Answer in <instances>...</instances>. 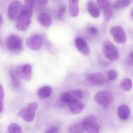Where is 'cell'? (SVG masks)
Listing matches in <instances>:
<instances>
[{
	"instance_id": "1",
	"label": "cell",
	"mask_w": 133,
	"mask_h": 133,
	"mask_svg": "<svg viewBox=\"0 0 133 133\" xmlns=\"http://www.w3.org/2000/svg\"><path fill=\"white\" fill-rule=\"evenodd\" d=\"M35 2V1L32 0L24 1L23 11L17 20L16 23V27L20 31H25L29 27L33 14V5Z\"/></svg>"
},
{
	"instance_id": "2",
	"label": "cell",
	"mask_w": 133,
	"mask_h": 133,
	"mask_svg": "<svg viewBox=\"0 0 133 133\" xmlns=\"http://www.w3.org/2000/svg\"><path fill=\"white\" fill-rule=\"evenodd\" d=\"M85 130L88 133H99L100 126L94 116L90 115L85 117L82 122Z\"/></svg>"
},
{
	"instance_id": "3",
	"label": "cell",
	"mask_w": 133,
	"mask_h": 133,
	"mask_svg": "<svg viewBox=\"0 0 133 133\" xmlns=\"http://www.w3.org/2000/svg\"><path fill=\"white\" fill-rule=\"evenodd\" d=\"M113 95L108 91H102L96 93L94 99L99 105L106 108L110 105L113 101Z\"/></svg>"
},
{
	"instance_id": "4",
	"label": "cell",
	"mask_w": 133,
	"mask_h": 133,
	"mask_svg": "<svg viewBox=\"0 0 133 133\" xmlns=\"http://www.w3.org/2000/svg\"><path fill=\"white\" fill-rule=\"evenodd\" d=\"M103 52L107 58L111 61L118 60L119 55L117 49L114 45L109 40H106L103 45Z\"/></svg>"
},
{
	"instance_id": "5",
	"label": "cell",
	"mask_w": 133,
	"mask_h": 133,
	"mask_svg": "<svg viewBox=\"0 0 133 133\" xmlns=\"http://www.w3.org/2000/svg\"><path fill=\"white\" fill-rule=\"evenodd\" d=\"M38 107V104L36 103H30L26 108L22 109L19 112L18 116L26 122H32L35 118V112Z\"/></svg>"
},
{
	"instance_id": "6",
	"label": "cell",
	"mask_w": 133,
	"mask_h": 133,
	"mask_svg": "<svg viewBox=\"0 0 133 133\" xmlns=\"http://www.w3.org/2000/svg\"><path fill=\"white\" fill-rule=\"evenodd\" d=\"M23 10V5L19 1H13L8 8V17L12 21H17L21 16Z\"/></svg>"
},
{
	"instance_id": "7",
	"label": "cell",
	"mask_w": 133,
	"mask_h": 133,
	"mask_svg": "<svg viewBox=\"0 0 133 133\" xmlns=\"http://www.w3.org/2000/svg\"><path fill=\"white\" fill-rule=\"evenodd\" d=\"M6 44L7 49L11 52H18L22 47L21 39L15 35L9 36L6 40Z\"/></svg>"
},
{
	"instance_id": "8",
	"label": "cell",
	"mask_w": 133,
	"mask_h": 133,
	"mask_svg": "<svg viewBox=\"0 0 133 133\" xmlns=\"http://www.w3.org/2000/svg\"><path fill=\"white\" fill-rule=\"evenodd\" d=\"M110 32L116 43L123 44L127 41L126 33L121 26H116L112 27L110 30Z\"/></svg>"
},
{
	"instance_id": "9",
	"label": "cell",
	"mask_w": 133,
	"mask_h": 133,
	"mask_svg": "<svg viewBox=\"0 0 133 133\" xmlns=\"http://www.w3.org/2000/svg\"><path fill=\"white\" fill-rule=\"evenodd\" d=\"M26 44L31 49L35 51H38L42 46V38L39 35L32 36L27 39Z\"/></svg>"
},
{
	"instance_id": "10",
	"label": "cell",
	"mask_w": 133,
	"mask_h": 133,
	"mask_svg": "<svg viewBox=\"0 0 133 133\" xmlns=\"http://www.w3.org/2000/svg\"><path fill=\"white\" fill-rule=\"evenodd\" d=\"M96 2L103 12L105 20L107 21H110L112 17L113 13L109 3L105 0H98Z\"/></svg>"
},
{
	"instance_id": "11",
	"label": "cell",
	"mask_w": 133,
	"mask_h": 133,
	"mask_svg": "<svg viewBox=\"0 0 133 133\" xmlns=\"http://www.w3.org/2000/svg\"><path fill=\"white\" fill-rule=\"evenodd\" d=\"M17 73L18 75L25 80L30 81L32 75V69L29 64H23L18 67Z\"/></svg>"
},
{
	"instance_id": "12",
	"label": "cell",
	"mask_w": 133,
	"mask_h": 133,
	"mask_svg": "<svg viewBox=\"0 0 133 133\" xmlns=\"http://www.w3.org/2000/svg\"><path fill=\"white\" fill-rule=\"evenodd\" d=\"M86 81L92 85H99L103 84L105 82V78L101 73L89 74L86 76Z\"/></svg>"
},
{
	"instance_id": "13",
	"label": "cell",
	"mask_w": 133,
	"mask_h": 133,
	"mask_svg": "<svg viewBox=\"0 0 133 133\" xmlns=\"http://www.w3.org/2000/svg\"><path fill=\"white\" fill-rule=\"evenodd\" d=\"M75 46L78 51L85 56H88L90 53V49L86 41L81 37H77L75 41Z\"/></svg>"
},
{
	"instance_id": "14",
	"label": "cell",
	"mask_w": 133,
	"mask_h": 133,
	"mask_svg": "<svg viewBox=\"0 0 133 133\" xmlns=\"http://www.w3.org/2000/svg\"><path fill=\"white\" fill-rule=\"evenodd\" d=\"M38 21L41 25L46 28L50 27L52 23L50 15L46 13L40 14L38 16Z\"/></svg>"
},
{
	"instance_id": "15",
	"label": "cell",
	"mask_w": 133,
	"mask_h": 133,
	"mask_svg": "<svg viewBox=\"0 0 133 133\" xmlns=\"http://www.w3.org/2000/svg\"><path fill=\"white\" fill-rule=\"evenodd\" d=\"M68 106L70 108L71 113L78 114L81 113L84 110V106L80 101H75L69 104Z\"/></svg>"
},
{
	"instance_id": "16",
	"label": "cell",
	"mask_w": 133,
	"mask_h": 133,
	"mask_svg": "<svg viewBox=\"0 0 133 133\" xmlns=\"http://www.w3.org/2000/svg\"><path fill=\"white\" fill-rule=\"evenodd\" d=\"M87 10L90 15L93 18H97L100 15V10L93 1H89L87 5Z\"/></svg>"
},
{
	"instance_id": "17",
	"label": "cell",
	"mask_w": 133,
	"mask_h": 133,
	"mask_svg": "<svg viewBox=\"0 0 133 133\" xmlns=\"http://www.w3.org/2000/svg\"><path fill=\"white\" fill-rule=\"evenodd\" d=\"M117 113L121 119L125 120L127 119L130 116V109L127 105H121L117 109Z\"/></svg>"
},
{
	"instance_id": "18",
	"label": "cell",
	"mask_w": 133,
	"mask_h": 133,
	"mask_svg": "<svg viewBox=\"0 0 133 133\" xmlns=\"http://www.w3.org/2000/svg\"><path fill=\"white\" fill-rule=\"evenodd\" d=\"M69 12L70 15L72 17H77L79 13V7L78 2L79 1H69Z\"/></svg>"
},
{
	"instance_id": "19",
	"label": "cell",
	"mask_w": 133,
	"mask_h": 133,
	"mask_svg": "<svg viewBox=\"0 0 133 133\" xmlns=\"http://www.w3.org/2000/svg\"><path fill=\"white\" fill-rule=\"evenodd\" d=\"M52 92V89L50 87L43 86L39 89L38 92V96L42 99L45 98L49 97Z\"/></svg>"
},
{
	"instance_id": "20",
	"label": "cell",
	"mask_w": 133,
	"mask_h": 133,
	"mask_svg": "<svg viewBox=\"0 0 133 133\" xmlns=\"http://www.w3.org/2000/svg\"><path fill=\"white\" fill-rule=\"evenodd\" d=\"M60 99L61 102L63 104H66L68 105L74 101H77L74 98L70 92H64L61 93L60 96Z\"/></svg>"
},
{
	"instance_id": "21",
	"label": "cell",
	"mask_w": 133,
	"mask_h": 133,
	"mask_svg": "<svg viewBox=\"0 0 133 133\" xmlns=\"http://www.w3.org/2000/svg\"><path fill=\"white\" fill-rule=\"evenodd\" d=\"M84 130L82 123L74 124L69 128V132L70 133H82Z\"/></svg>"
},
{
	"instance_id": "22",
	"label": "cell",
	"mask_w": 133,
	"mask_h": 133,
	"mask_svg": "<svg viewBox=\"0 0 133 133\" xmlns=\"http://www.w3.org/2000/svg\"><path fill=\"white\" fill-rule=\"evenodd\" d=\"M10 74L12 85L14 88H18L20 86V83L17 72L11 70L10 71Z\"/></svg>"
},
{
	"instance_id": "23",
	"label": "cell",
	"mask_w": 133,
	"mask_h": 133,
	"mask_svg": "<svg viewBox=\"0 0 133 133\" xmlns=\"http://www.w3.org/2000/svg\"><path fill=\"white\" fill-rule=\"evenodd\" d=\"M120 87L124 91H130L132 87V83L131 80L128 78L123 79L121 82Z\"/></svg>"
},
{
	"instance_id": "24",
	"label": "cell",
	"mask_w": 133,
	"mask_h": 133,
	"mask_svg": "<svg viewBox=\"0 0 133 133\" xmlns=\"http://www.w3.org/2000/svg\"><path fill=\"white\" fill-rule=\"evenodd\" d=\"M131 1L130 0H123L117 1L114 4L113 7L115 9L123 8L129 6L130 4Z\"/></svg>"
},
{
	"instance_id": "25",
	"label": "cell",
	"mask_w": 133,
	"mask_h": 133,
	"mask_svg": "<svg viewBox=\"0 0 133 133\" xmlns=\"http://www.w3.org/2000/svg\"><path fill=\"white\" fill-rule=\"evenodd\" d=\"M9 133H22V129L18 124L15 123L10 124L8 128Z\"/></svg>"
},
{
	"instance_id": "26",
	"label": "cell",
	"mask_w": 133,
	"mask_h": 133,
	"mask_svg": "<svg viewBox=\"0 0 133 133\" xmlns=\"http://www.w3.org/2000/svg\"><path fill=\"white\" fill-rule=\"evenodd\" d=\"M70 92L76 100L80 101L83 98L84 94L82 91L80 89H75L70 91Z\"/></svg>"
},
{
	"instance_id": "27",
	"label": "cell",
	"mask_w": 133,
	"mask_h": 133,
	"mask_svg": "<svg viewBox=\"0 0 133 133\" xmlns=\"http://www.w3.org/2000/svg\"><path fill=\"white\" fill-rule=\"evenodd\" d=\"M66 11V6L64 4H61L59 6L57 14V18L59 19H62Z\"/></svg>"
},
{
	"instance_id": "28",
	"label": "cell",
	"mask_w": 133,
	"mask_h": 133,
	"mask_svg": "<svg viewBox=\"0 0 133 133\" xmlns=\"http://www.w3.org/2000/svg\"><path fill=\"white\" fill-rule=\"evenodd\" d=\"M4 96V90L2 85L0 87V104H1V112L2 113L4 109V104L3 100Z\"/></svg>"
},
{
	"instance_id": "29",
	"label": "cell",
	"mask_w": 133,
	"mask_h": 133,
	"mask_svg": "<svg viewBox=\"0 0 133 133\" xmlns=\"http://www.w3.org/2000/svg\"><path fill=\"white\" fill-rule=\"evenodd\" d=\"M59 131V127L56 125H53L48 128L45 133H57Z\"/></svg>"
},
{
	"instance_id": "30",
	"label": "cell",
	"mask_w": 133,
	"mask_h": 133,
	"mask_svg": "<svg viewBox=\"0 0 133 133\" xmlns=\"http://www.w3.org/2000/svg\"><path fill=\"white\" fill-rule=\"evenodd\" d=\"M87 31L89 34L93 36H96L98 35L99 33L98 29L95 27H93V26L89 27V28H88Z\"/></svg>"
},
{
	"instance_id": "31",
	"label": "cell",
	"mask_w": 133,
	"mask_h": 133,
	"mask_svg": "<svg viewBox=\"0 0 133 133\" xmlns=\"http://www.w3.org/2000/svg\"><path fill=\"white\" fill-rule=\"evenodd\" d=\"M117 74L115 71L110 70L109 71L108 73V78L110 81L115 80L117 77Z\"/></svg>"
},
{
	"instance_id": "32",
	"label": "cell",
	"mask_w": 133,
	"mask_h": 133,
	"mask_svg": "<svg viewBox=\"0 0 133 133\" xmlns=\"http://www.w3.org/2000/svg\"><path fill=\"white\" fill-rule=\"evenodd\" d=\"M128 62L130 65H133V51L129 54L128 58Z\"/></svg>"
},
{
	"instance_id": "33",
	"label": "cell",
	"mask_w": 133,
	"mask_h": 133,
	"mask_svg": "<svg viewBox=\"0 0 133 133\" xmlns=\"http://www.w3.org/2000/svg\"><path fill=\"white\" fill-rule=\"evenodd\" d=\"M37 4H38L40 5H45L47 4L48 3V1L46 0H39V1H35Z\"/></svg>"
},
{
	"instance_id": "34",
	"label": "cell",
	"mask_w": 133,
	"mask_h": 133,
	"mask_svg": "<svg viewBox=\"0 0 133 133\" xmlns=\"http://www.w3.org/2000/svg\"><path fill=\"white\" fill-rule=\"evenodd\" d=\"M3 18L2 17V15H1V16H0V24H1V25H2V24L3 23Z\"/></svg>"
},
{
	"instance_id": "35",
	"label": "cell",
	"mask_w": 133,
	"mask_h": 133,
	"mask_svg": "<svg viewBox=\"0 0 133 133\" xmlns=\"http://www.w3.org/2000/svg\"><path fill=\"white\" fill-rule=\"evenodd\" d=\"M131 17H132V19H133V10H132V11H131Z\"/></svg>"
}]
</instances>
